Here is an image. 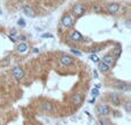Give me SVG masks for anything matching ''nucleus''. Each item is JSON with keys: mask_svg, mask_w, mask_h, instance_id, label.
<instances>
[{"mask_svg": "<svg viewBox=\"0 0 131 125\" xmlns=\"http://www.w3.org/2000/svg\"><path fill=\"white\" fill-rule=\"evenodd\" d=\"M73 13L76 16H82L83 14L85 13V6L83 4H76V5L73 7Z\"/></svg>", "mask_w": 131, "mask_h": 125, "instance_id": "f257e3e1", "label": "nucleus"}, {"mask_svg": "<svg viewBox=\"0 0 131 125\" xmlns=\"http://www.w3.org/2000/svg\"><path fill=\"white\" fill-rule=\"evenodd\" d=\"M61 22H62L63 27L66 28H71L73 25H74V20H73V17L69 15V14H67V15H64V16L62 17V20H61Z\"/></svg>", "mask_w": 131, "mask_h": 125, "instance_id": "f03ea898", "label": "nucleus"}, {"mask_svg": "<svg viewBox=\"0 0 131 125\" xmlns=\"http://www.w3.org/2000/svg\"><path fill=\"white\" fill-rule=\"evenodd\" d=\"M12 75H13L14 78L22 79L24 77V71H23L22 68H20V67H15V68H13V70H12Z\"/></svg>", "mask_w": 131, "mask_h": 125, "instance_id": "7ed1b4c3", "label": "nucleus"}, {"mask_svg": "<svg viewBox=\"0 0 131 125\" xmlns=\"http://www.w3.org/2000/svg\"><path fill=\"white\" fill-rule=\"evenodd\" d=\"M97 111H98V114L101 115V116H107V115L109 114V111H110V109H109V107L106 106V104H99V106L97 107Z\"/></svg>", "mask_w": 131, "mask_h": 125, "instance_id": "20e7f679", "label": "nucleus"}, {"mask_svg": "<svg viewBox=\"0 0 131 125\" xmlns=\"http://www.w3.org/2000/svg\"><path fill=\"white\" fill-rule=\"evenodd\" d=\"M109 100H110V102H112L113 104H115V106H120V104H121L120 95L116 94V93H112V94H109Z\"/></svg>", "mask_w": 131, "mask_h": 125, "instance_id": "39448f33", "label": "nucleus"}, {"mask_svg": "<svg viewBox=\"0 0 131 125\" xmlns=\"http://www.w3.org/2000/svg\"><path fill=\"white\" fill-rule=\"evenodd\" d=\"M82 101H83V98L79 93H75V94L71 95V102L74 104H81Z\"/></svg>", "mask_w": 131, "mask_h": 125, "instance_id": "423d86ee", "label": "nucleus"}, {"mask_svg": "<svg viewBox=\"0 0 131 125\" xmlns=\"http://www.w3.org/2000/svg\"><path fill=\"white\" fill-rule=\"evenodd\" d=\"M118 9H120V5H118V4H109L108 7H107V12L110 14L117 13Z\"/></svg>", "mask_w": 131, "mask_h": 125, "instance_id": "0eeeda50", "label": "nucleus"}, {"mask_svg": "<svg viewBox=\"0 0 131 125\" xmlns=\"http://www.w3.org/2000/svg\"><path fill=\"white\" fill-rule=\"evenodd\" d=\"M60 62L62 63L63 65L68 67V65H70L71 63H73V59H71L70 56H68V55H62V56L60 57Z\"/></svg>", "mask_w": 131, "mask_h": 125, "instance_id": "6e6552de", "label": "nucleus"}, {"mask_svg": "<svg viewBox=\"0 0 131 125\" xmlns=\"http://www.w3.org/2000/svg\"><path fill=\"white\" fill-rule=\"evenodd\" d=\"M23 12H24V14L29 17H35L36 16L35 11L32 9V7H30V6H28V5L23 7Z\"/></svg>", "mask_w": 131, "mask_h": 125, "instance_id": "1a4fd4ad", "label": "nucleus"}, {"mask_svg": "<svg viewBox=\"0 0 131 125\" xmlns=\"http://www.w3.org/2000/svg\"><path fill=\"white\" fill-rule=\"evenodd\" d=\"M70 38H71V40H74V41H83V36L76 30L71 32Z\"/></svg>", "mask_w": 131, "mask_h": 125, "instance_id": "9d476101", "label": "nucleus"}, {"mask_svg": "<svg viewBox=\"0 0 131 125\" xmlns=\"http://www.w3.org/2000/svg\"><path fill=\"white\" fill-rule=\"evenodd\" d=\"M102 62H105L106 64H108V65H112L113 63H114V56L110 55V54L105 55V56L102 57Z\"/></svg>", "mask_w": 131, "mask_h": 125, "instance_id": "9b49d317", "label": "nucleus"}, {"mask_svg": "<svg viewBox=\"0 0 131 125\" xmlns=\"http://www.w3.org/2000/svg\"><path fill=\"white\" fill-rule=\"evenodd\" d=\"M115 87H116V88H118L120 91H129V90H130L129 85L125 84V83H117V84L115 85Z\"/></svg>", "mask_w": 131, "mask_h": 125, "instance_id": "f8f14e48", "label": "nucleus"}, {"mask_svg": "<svg viewBox=\"0 0 131 125\" xmlns=\"http://www.w3.org/2000/svg\"><path fill=\"white\" fill-rule=\"evenodd\" d=\"M28 45L25 43H21V44H19V46H17V52L19 53H25L28 51Z\"/></svg>", "mask_w": 131, "mask_h": 125, "instance_id": "ddd939ff", "label": "nucleus"}, {"mask_svg": "<svg viewBox=\"0 0 131 125\" xmlns=\"http://www.w3.org/2000/svg\"><path fill=\"white\" fill-rule=\"evenodd\" d=\"M109 69H110V65L106 64L105 62L99 63V70H100L101 72H107V71H109Z\"/></svg>", "mask_w": 131, "mask_h": 125, "instance_id": "4468645a", "label": "nucleus"}, {"mask_svg": "<svg viewBox=\"0 0 131 125\" xmlns=\"http://www.w3.org/2000/svg\"><path fill=\"white\" fill-rule=\"evenodd\" d=\"M41 108H43L44 110H45V111L49 112V111H52L53 107H52V104L49 103V102H44V103L41 104Z\"/></svg>", "mask_w": 131, "mask_h": 125, "instance_id": "2eb2a0df", "label": "nucleus"}, {"mask_svg": "<svg viewBox=\"0 0 131 125\" xmlns=\"http://www.w3.org/2000/svg\"><path fill=\"white\" fill-rule=\"evenodd\" d=\"M121 53H122V48H121L120 46H117L116 48L114 49V55L116 57H120L121 56Z\"/></svg>", "mask_w": 131, "mask_h": 125, "instance_id": "dca6fc26", "label": "nucleus"}, {"mask_svg": "<svg viewBox=\"0 0 131 125\" xmlns=\"http://www.w3.org/2000/svg\"><path fill=\"white\" fill-rule=\"evenodd\" d=\"M90 59H91V61H93V62H99V57L97 56L96 54H91L90 55Z\"/></svg>", "mask_w": 131, "mask_h": 125, "instance_id": "f3484780", "label": "nucleus"}, {"mask_svg": "<svg viewBox=\"0 0 131 125\" xmlns=\"http://www.w3.org/2000/svg\"><path fill=\"white\" fill-rule=\"evenodd\" d=\"M91 93H92V95L96 98V96H98V95H99V90H98V88H93V90L91 91Z\"/></svg>", "mask_w": 131, "mask_h": 125, "instance_id": "a211bd4d", "label": "nucleus"}, {"mask_svg": "<svg viewBox=\"0 0 131 125\" xmlns=\"http://www.w3.org/2000/svg\"><path fill=\"white\" fill-rule=\"evenodd\" d=\"M41 38H53V36L51 33H43L41 35Z\"/></svg>", "mask_w": 131, "mask_h": 125, "instance_id": "6ab92c4d", "label": "nucleus"}, {"mask_svg": "<svg viewBox=\"0 0 131 125\" xmlns=\"http://www.w3.org/2000/svg\"><path fill=\"white\" fill-rule=\"evenodd\" d=\"M17 23H19L20 27H25V22H24V20H23V19H20Z\"/></svg>", "mask_w": 131, "mask_h": 125, "instance_id": "aec40b11", "label": "nucleus"}, {"mask_svg": "<svg viewBox=\"0 0 131 125\" xmlns=\"http://www.w3.org/2000/svg\"><path fill=\"white\" fill-rule=\"evenodd\" d=\"M101 125H108V120L107 119H100Z\"/></svg>", "mask_w": 131, "mask_h": 125, "instance_id": "412c9836", "label": "nucleus"}, {"mask_svg": "<svg viewBox=\"0 0 131 125\" xmlns=\"http://www.w3.org/2000/svg\"><path fill=\"white\" fill-rule=\"evenodd\" d=\"M125 109H126V111H130V102H126L125 103Z\"/></svg>", "mask_w": 131, "mask_h": 125, "instance_id": "4be33fe9", "label": "nucleus"}, {"mask_svg": "<svg viewBox=\"0 0 131 125\" xmlns=\"http://www.w3.org/2000/svg\"><path fill=\"white\" fill-rule=\"evenodd\" d=\"M71 52L74 53V54H76V55H81V52H78V51H75V49H71Z\"/></svg>", "mask_w": 131, "mask_h": 125, "instance_id": "5701e85b", "label": "nucleus"}, {"mask_svg": "<svg viewBox=\"0 0 131 125\" xmlns=\"http://www.w3.org/2000/svg\"><path fill=\"white\" fill-rule=\"evenodd\" d=\"M93 9H94L96 12H100V7H99V6H94V7H93Z\"/></svg>", "mask_w": 131, "mask_h": 125, "instance_id": "b1692460", "label": "nucleus"}, {"mask_svg": "<svg viewBox=\"0 0 131 125\" xmlns=\"http://www.w3.org/2000/svg\"><path fill=\"white\" fill-rule=\"evenodd\" d=\"M93 76H94V78H98V72L94 71V72H93Z\"/></svg>", "mask_w": 131, "mask_h": 125, "instance_id": "393cba45", "label": "nucleus"}, {"mask_svg": "<svg viewBox=\"0 0 131 125\" xmlns=\"http://www.w3.org/2000/svg\"><path fill=\"white\" fill-rule=\"evenodd\" d=\"M94 101H96V98H94V99H92V100H90V103H93Z\"/></svg>", "mask_w": 131, "mask_h": 125, "instance_id": "a878e982", "label": "nucleus"}, {"mask_svg": "<svg viewBox=\"0 0 131 125\" xmlns=\"http://www.w3.org/2000/svg\"><path fill=\"white\" fill-rule=\"evenodd\" d=\"M100 87H101V86H100V85H99V84H97V85H96V88H98V90H99V88H100Z\"/></svg>", "mask_w": 131, "mask_h": 125, "instance_id": "bb28decb", "label": "nucleus"}]
</instances>
